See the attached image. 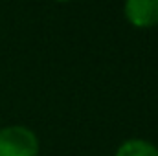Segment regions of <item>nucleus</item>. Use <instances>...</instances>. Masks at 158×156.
<instances>
[{
    "mask_svg": "<svg viewBox=\"0 0 158 156\" xmlns=\"http://www.w3.org/2000/svg\"><path fill=\"white\" fill-rule=\"evenodd\" d=\"M39 140L35 132L22 125L0 129V156H37Z\"/></svg>",
    "mask_w": 158,
    "mask_h": 156,
    "instance_id": "f257e3e1",
    "label": "nucleus"
},
{
    "mask_svg": "<svg viewBox=\"0 0 158 156\" xmlns=\"http://www.w3.org/2000/svg\"><path fill=\"white\" fill-rule=\"evenodd\" d=\"M125 17L134 28L158 26V0H125Z\"/></svg>",
    "mask_w": 158,
    "mask_h": 156,
    "instance_id": "f03ea898",
    "label": "nucleus"
},
{
    "mask_svg": "<svg viewBox=\"0 0 158 156\" xmlns=\"http://www.w3.org/2000/svg\"><path fill=\"white\" fill-rule=\"evenodd\" d=\"M114 156H158V147L147 140H127L118 147Z\"/></svg>",
    "mask_w": 158,
    "mask_h": 156,
    "instance_id": "7ed1b4c3",
    "label": "nucleus"
},
{
    "mask_svg": "<svg viewBox=\"0 0 158 156\" xmlns=\"http://www.w3.org/2000/svg\"><path fill=\"white\" fill-rule=\"evenodd\" d=\"M57 2H68V0H57Z\"/></svg>",
    "mask_w": 158,
    "mask_h": 156,
    "instance_id": "20e7f679",
    "label": "nucleus"
}]
</instances>
